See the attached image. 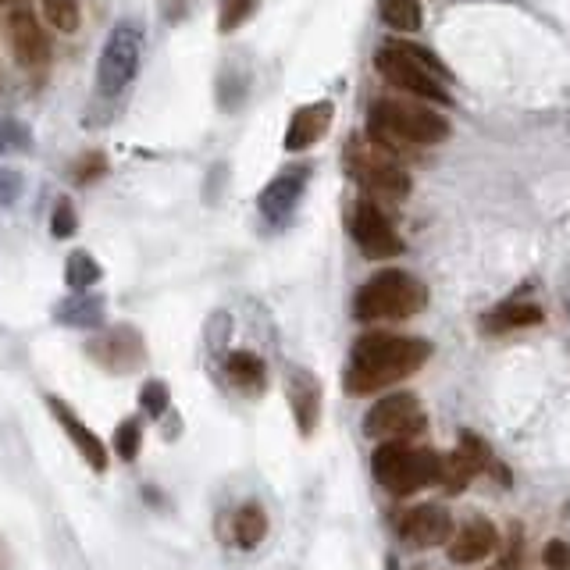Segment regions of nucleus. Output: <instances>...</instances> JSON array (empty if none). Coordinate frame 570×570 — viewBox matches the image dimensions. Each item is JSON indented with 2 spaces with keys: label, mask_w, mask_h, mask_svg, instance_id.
<instances>
[{
  "label": "nucleus",
  "mask_w": 570,
  "mask_h": 570,
  "mask_svg": "<svg viewBox=\"0 0 570 570\" xmlns=\"http://www.w3.org/2000/svg\"><path fill=\"white\" fill-rule=\"evenodd\" d=\"M428 357H432V346L424 339L371 332L353 346L342 385H346L350 396H367V392H378L385 385L399 382V378L414 375Z\"/></svg>",
  "instance_id": "nucleus-1"
},
{
  "label": "nucleus",
  "mask_w": 570,
  "mask_h": 570,
  "mask_svg": "<svg viewBox=\"0 0 570 570\" xmlns=\"http://www.w3.org/2000/svg\"><path fill=\"white\" fill-rule=\"evenodd\" d=\"M367 139L385 154L403 157L414 147H435L449 139V118L410 97H378L367 111Z\"/></svg>",
  "instance_id": "nucleus-2"
},
{
  "label": "nucleus",
  "mask_w": 570,
  "mask_h": 570,
  "mask_svg": "<svg viewBox=\"0 0 570 570\" xmlns=\"http://www.w3.org/2000/svg\"><path fill=\"white\" fill-rule=\"evenodd\" d=\"M375 72L382 75L396 93L428 100V104H449V93H446L449 68L442 65L432 50L417 47V43L392 40L385 43V47H378Z\"/></svg>",
  "instance_id": "nucleus-3"
},
{
  "label": "nucleus",
  "mask_w": 570,
  "mask_h": 570,
  "mask_svg": "<svg viewBox=\"0 0 570 570\" xmlns=\"http://www.w3.org/2000/svg\"><path fill=\"white\" fill-rule=\"evenodd\" d=\"M428 293L414 275L399 268L378 271L375 278H367L353 296V318L357 321H385V318H414L417 310H424Z\"/></svg>",
  "instance_id": "nucleus-4"
},
{
  "label": "nucleus",
  "mask_w": 570,
  "mask_h": 570,
  "mask_svg": "<svg viewBox=\"0 0 570 570\" xmlns=\"http://www.w3.org/2000/svg\"><path fill=\"white\" fill-rule=\"evenodd\" d=\"M371 471L392 496H410L424 485L442 481V456L432 449H414L407 442H382L371 456Z\"/></svg>",
  "instance_id": "nucleus-5"
},
{
  "label": "nucleus",
  "mask_w": 570,
  "mask_h": 570,
  "mask_svg": "<svg viewBox=\"0 0 570 570\" xmlns=\"http://www.w3.org/2000/svg\"><path fill=\"white\" fill-rule=\"evenodd\" d=\"M346 171L364 193H371L375 200H407L410 196V171L399 164V157L385 154L382 147H375L371 139H353L346 143Z\"/></svg>",
  "instance_id": "nucleus-6"
},
{
  "label": "nucleus",
  "mask_w": 570,
  "mask_h": 570,
  "mask_svg": "<svg viewBox=\"0 0 570 570\" xmlns=\"http://www.w3.org/2000/svg\"><path fill=\"white\" fill-rule=\"evenodd\" d=\"M139 57H143V29L132 22H118L100 50L97 65V86L104 97H118L136 79Z\"/></svg>",
  "instance_id": "nucleus-7"
},
{
  "label": "nucleus",
  "mask_w": 570,
  "mask_h": 570,
  "mask_svg": "<svg viewBox=\"0 0 570 570\" xmlns=\"http://www.w3.org/2000/svg\"><path fill=\"white\" fill-rule=\"evenodd\" d=\"M364 432L371 439H385V442H403L414 439L424 432V410L410 392H392L382 396L375 407L367 410L364 417Z\"/></svg>",
  "instance_id": "nucleus-8"
},
{
  "label": "nucleus",
  "mask_w": 570,
  "mask_h": 570,
  "mask_svg": "<svg viewBox=\"0 0 570 570\" xmlns=\"http://www.w3.org/2000/svg\"><path fill=\"white\" fill-rule=\"evenodd\" d=\"M350 232H353V243L360 246V253L371 257V261H389V257L403 253V239H399L389 214L378 207V200H357V204H353Z\"/></svg>",
  "instance_id": "nucleus-9"
},
{
  "label": "nucleus",
  "mask_w": 570,
  "mask_h": 570,
  "mask_svg": "<svg viewBox=\"0 0 570 570\" xmlns=\"http://www.w3.org/2000/svg\"><path fill=\"white\" fill-rule=\"evenodd\" d=\"M4 33H8L11 54H15V61L22 68H43L50 61V40L29 8L15 4V8L4 15Z\"/></svg>",
  "instance_id": "nucleus-10"
},
{
  "label": "nucleus",
  "mask_w": 570,
  "mask_h": 570,
  "mask_svg": "<svg viewBox=\"0 0 570 570\" xmlns=\"http://www.w3.org/2000/svg\"><path fill=\"white\" fill-rule=\"evenodd\" d=\"M489 464L492 456L485 449V442L474 432H464L460 435V446L442 460V485H446V492H464L478 478V471H485Z\"/></svg>",
  "instance_id": "nucleus-11"
},
{
  "label": "nucleus",
  "mask_w": 570,
  "mask_h": 570,
  "mask_svg": "<svg viewBox=\"0 0 570 570\" xmlns=\"http://www.w3.org/2000/svg\"><path fill=\"white\" fill-rule=\"evenodd\" d=\"M90 353L100 367L125 375V371L139 367V360H143V339H139L136 328L122 325V328H111V332L97 335V339L90 342Z\"/></svg>",
  "instance_id": "nucleus-12"
},
{
  "label": "nucleus",
  "mask_w": 570,
  "mask_h": 570,
  "mask_svg": "<svg viewBox=\"0 0 570 570\" xmlns=\"http://www.w3.org/2000/svg\"><path fill=\"white\" fill-rule=\"evenodd\" d=\"M307 175H310L307 168H289V171H282V175H275V179L264 186L261 200H257L264 221H271V225H282V221L296 211L303 189H307Z\"/></svg>",
  "instance_id": "nucleus-13"
},
{
  "label": "nucleus",
  "mask_w": 570,
  "mask_h": 570,
  "mask_svg": "<svg viewBox=\"0 0 570 570\" xmlns=\"http://www.w3.org/2000/svg\"><path fill=\"white\" fill-rule=\"evenodd\" d=\"M399 531L414 546H442L453 538V517L446 506H414V510L399 521Z\"/></svg>",
  "instance_id": "nucleus-14"
},
{
  "label": "nucleus",
  "mask_w": 570,
  "mask_h": 570,
  "mask_svg": "<svg viewBox=\"0 0 570 570\" xmlns=\"http://www.w3.org/2000/svg\"><path fill=\"white\" fill-rule=\"evenodd\" d=\"M285 392H289V403H293V414L296 424H300V432L310 435L314 432V424L321 417V385L318 378L303 371V367H293L289 375H285Z\"/></svg>",
  "instance_id": "nucleus-15"
},
{
  "label": "nucleus",
  "mask_w": 570,
  "mask_h": 570,
  "mask_svg": "<svg viewBox=\"0 0 570 570\" xmlns=\"http://www.w3.org/2000/svg\"><path fill=\"white\" fill-rule=\"evenodd\" d=\"M332 114H335V107L328 104V100L300 107V111L293 114L289 129H285V150H289V154H296V150L314 147V143H318V139L328 132V125H332Z\"/></svg>",
  "instance_id": "nucleus-16"
},
{
  "label": "nucleus",
  "mask_w": 570,
  "mask_h": 570,
  "mask_svg": "<svg viewBox=\"0 0 570 570\" xmlns=\"http://www.w3.org/2000/svg\"><path fill=\"white\" fill-rule=\"evenodd\" d=\"M50 410H54V417H57V424L65 428L68 432V439L75 442V449L82 453V460L93 467V471H107V446L97 439V435L86 428V424L79 421V417L72 414V410L61 403V399H50Z\"/></svg>",
  "instance_id": "nucleus-17"
},
{
  "label": "nucleus",
  "mask_w": 570,
  "mask_h": 570,
  "mask_svg": "<svg viewBox=\"0 0 570 570\" xmlns=\"http://www.w3.org/2000/svg\"><path fill=\"white\" fill-rule=\"evenodd\" d=\"M496 528L489 521H471L456 531L449 542V560L453 563H478L496 549Z\"/></svg>",
  "instance_id": "nucleus-18"
},
{
  "label": "nucleus",
  "mask_w": 570,
  "mask_h": 570,
  "mask_svg": "<svg viewBox=\"0 0 570 570\" xmlns=\"http://www.w3.org/2000/svg\"><path fill=\"white\" fill-rule=\"evenodd\" d=\"M531 325H542V307L510 300L492 310V314H485V325L481 328L485 332H513V328H531Z\"/></svg>",
  "instance_id": "nucleus-19"
},
{
  "label": "nucleus",
  "mask_w": 570,
  "mask_h": 570,
  "mask_svg": "<svg viewBox=\"0 0 570 570\" xmlns=\"http://www.w3.org/2000/svg\"><path fill=\"white\" fill-rule=\"evenodd\" d=\"M54 318L61 325H72V328H97L104 321V300L90 293H79V296H68L65 303H57Z\"/></svg>",
  "instance_id": "nucleus-20"
},
{
  "label": "nucleus",
  "mask_w": 570,
  "mask_h": 570,
  "mask_svg": "<svg viewBox=\"0 0 570 570\" xmlns=\"http://www.w3.org/2000/svg\"><path fill=\"white\" fill-rule=\"evenodd\" d=\"M264 535H268V513L257 503L239 506L236 517H232V538H236V546L257 549L264 542Z\"/></svg>",
  "instance_id": "nucleus-21"
},
{
  "label": "nucleus",
  "mask_w": 570,
  "mask_h": 570,
  "mask_svg": "<svg viewBox=\"0 0 570 570\" xmlns=\"http://www.w3.org/2000/svg\"><path fill=\"white\" fill-rule=\"evenodd\" d=\"M225 371H228V378H232L236 385H243V389H261L264 385V360L250 350L228 353Z\"/></svg>",
  "instance_id": "nucleus-22"
},
{
  "label": "nucleus",
  "mask_w": 570,
  "mask_h": 570,
  "mask_svg": "<svg viewBox=\"0 0 570 570\" xmlns=\"http://www.w3.org/2000/svg\"><path fill=\"white\" fill-rule=\"evenodd\" d=\"M382 22L396 33H417L421 29V8L417 0H382Z\"/></svg>",
  "instance_id": "nucleus-23"
},
{
  "label": "nucleus",
  "mask_w": 570,
  "mask_h": 570,
  "mask_svg": "<svg viewBox=\"0 0 570 570\" xmlns=\"http://www.w3.org/2000/svg\"><path fill=\"white\" fill-rule=\"evenodd\" d=\"M43 8V18H47L50 29H57V33H75L82 22L79 15V0H40Z\"/></svg>",
  "instance_id": "nucleus-24"
},
{
  "label": "nucleus",
  "mask_w": 570,
  "mask_h": 570,
  "mask_svg": "<svg viewBox=\"0 0 570 570\" xmlns=\"http://www.w3.org/2000/svg\"><path fill=\"white\" fill-rule=\"evenodd\" d=\"M65 278H68V285H72V289L86 293L90 285L100 282V264L93 261V253L75 250L72 257H68V264H65Z\"/></svg>",
  "instance_id": "nucleus-25"
},
{
  "label": "nucleus",
  "mask_w": 570,
  "mask_h": 570,
  "mask_svg": "<svg viewBox=\"0 0 570 570\" xmlns=\"http://www.w3.org/2000/svg\"><path fill=\"white\" fill-rule=\"evenodd\" d=\"M253 11H257V0H221L218 29H221V33H236L239 25L250 22Z\"/></svg>",
  "instance_id": "nucleus-26"
},
{
  "label": "nucleus",
  "mask_w": 570,
  "mask_h": 570,
  "mask_svg": "<svg viewBox=\"0 0 570 570\" xmlns=\"http://www.w3.org/2000/svg\"><path fill=\"white\" fill-rule=\"evenodd\" d=\"M8 150H33V132L18 118H0V154Z\"/></svg>",
  "instance_id": "nucleus-27"
},
{
  "label": "nucleus",
  "mask_w": 570,
  "mask_h": 570,
  "mask_svg": "<svg viewBox=\"0 0 570 570\" xmlns=\"http://www.w3.org/2000/svg\"><path fill=\"white\" fill-rule=\"evenodd\" d=\"M75 228H79V218H75V207L68 196H61L54 204V214H50V236L54 239H68L75 236Z\"/></svg>",
  "instance_id": "nucleus-28"
},
{
  "label": "nucleus",
  "mask_w": 570,
  "mask_h": 570,
  "mask_svg": "<svg viewBox=\"0 0 570 570\" xmlns=\"http://www.w3.org/2000/svg\"><path fill=\"white\" fill-rule=\"evenodd\" d=\"M139 446H143V432H139V424L136 421L118 424V432H114V453L122 456V460H136Z\"/></svg>",
  "instance_id": "nucleus-29"
},
{
  "label": "nucleus",
  "mask_w": 570,
  "mask_h": 570,
  "mask_svg": "<svg viewBox=\"0 0 570 570\" xmlns=\"http://www.w3.org/2000/svg\"><path fill=\"white\" fill-rule=\"evenodd\" d=\"M104 171H107V157L97 154V150H90L86 157H79L72 168V179L79 182V186H86V182H97L104 179Z\"/></svg>",
  "instance_id": "nucleus-30"
},
{
  "label": "nucleus",
  "mask_w": 570,
  "mask_h": 570,
  "mask_svg": "<svg viewBox=\"0 0 570 570\" xmlns=\"http://www.w3.org/2000/svg\"><path fill=\"white\" fill-rule=\"evenodd\" d=\"M139 407L147 410L150 417H161L168 410V385L164 382H147L139 389Z\"/></svg>",
  "instance_id": "nucleus-31"
},
{
  "label": "nucleus",
  "mask_w": 570,
  "mask_h": 570,
  "mask_svg": "<svg viewBox=\"0 0 570 570\" xmlns=\"http://www.w3.org/2000/svg\"><path fill=\"white\" fill-rule=\"evenodd\" d=\"M25 189V179H22V171L15 168H0V207H11L22 196Z\"/></svg>",
  "instance_id": "nucleus-32"
},
{
  "label": "nucleus",
  "mask_w": 570,
  "mask_h": 570,
  "mask_svg": "<svg viewBox=\"0 0 570 570\" xmlns=\"http://www.w3.org/2000/svg\"><path fill=\"white\" fill-rule=\"evenodd\" d=\"M542 560L553 570H570V546L560 542V538H553V542H546V549H542Z\"/></svg>",
  "instance_id": "nucleus-33"
},
{
  "label": "nucleus",
  "mask_w": 570,
  "mask_h": 570,
  "mask_svg": "<svg viewBox=\"0 0 570 570\" xmlns=\"http://www.w3.org/2000/svg\"><path fill=\"white\" fill-rule=\"evenodd\" d=\"M517 556H521V542H517V538H513V546L506 549V556L503 560L496 563V567L492 570H517Z\"/></svg>",
  "instance_id": "nucleus-34"
},
{
  "label": "nucleus",
  "mask_w": 570,
  "mask_h": 570,
  "mask_svg": "<svg viewBox=\"0 0 570 570\" xmlns=\"http://www.w3.org/2000/svg\"><path fill=\"white\" fill-rule=\"evenodd\" d=\"M186 4H189V0H168V18H171V22H179V18L186 15Z\"/></svg>",
  "instance_id": "nucleus-35"
}]
</instances>
